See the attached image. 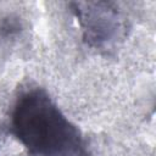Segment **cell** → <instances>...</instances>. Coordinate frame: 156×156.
<instances>
[{
  "label": "cell",
  "instance_id": "obj_2",
  "mask_svg": "<svg viewBox=\"0 0 156 156\" xmlns=\"http://www.w3.org/2000/svg\"><path fill=\"white\" fill-rule=\"evenodd\" d=\"M96 6L98 9H80L76 4L74 12L84 28V39L91 45L100 46L118 34L119 23L117 11L110 9L108 4L104 2L102 9H100V2Z\"/></svg>",
  "mask_w": 156,
  "mask_h": 156
},
{
  "label": "cell",
  "instance_id": "obj_1",
  "mask_svg": "<svg viewBox=\"0 0 156 156\" xmlns=\"http://www.w3.org/2000/svg\"><path fill=\"white\" fill-rule=\"evenodd\" d=\"M11 128L33 156H89L78 127L43 89L35 88L18 96Z\"/></svg>",
  "mask_w": 156,
  "mask_h": 156
}]
</instances>
